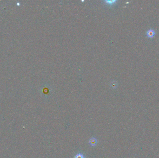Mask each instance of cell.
<instances>
[{
	"instance_id": "cell-1",
	"label": "cell",
	"mask_w": 159,
	"mask_h": 158,
	"mask_svg": "<svg viewBox=\"0 0 159 158\" xmlns=\"http://www.w3.org/2000/svg\"><path fill=\"white\" fill-rule=\"evenodd\" d=\"M155 35V31L152 29H150L149 30H148L146 33L147 36L149 38H153L154 36Z\"/></svg>"
},
{
	"instance_id": "cell-2",
	"label": "cell",
	"mask_w": 159,
	"mask_h": 158,
	"mask_svg": "<svg viewBox=\"0 0 159 158\" xmlns=\"http://www.w3.org/2000/svg\"><path fill=\"white\" fill-rule=\"evenodd\" d=\"M97 142H98L97 139H96L95 138L93 137L89 139V144L91 146L94 147L97 145Z\"/></svg>"
},
{
	"instance_id": "cell-3",
	"label": "cell",
	"mask_w": 159,
	"mask_h": 158,
	"mask_svg": "<svg viewBox=\"0 0 159 158\" xmlns=\"http://www.w3.org/2000/svg\"><path fill=\"white\" fill-rule=\"evenodd\" d=\"M74 158H86V157L83 154L80 153L76 154L74 157Z\"/></svg>"
},
{
	"instance_id": "cell-4",
	"label": "cell",
	"mask_w": 159,
	"mask_h": 158,
	"mask_svg": "<svg viewBox=\"0 0 159 158\" xmlns=\"http://www.w3.org/2000/svg\"><path fill=\"white\" fill-rule=\"evenodd\" d=\"M17 5L18 6H19V5H20V3H17Z\"/></svg>"
}]
</instances>
